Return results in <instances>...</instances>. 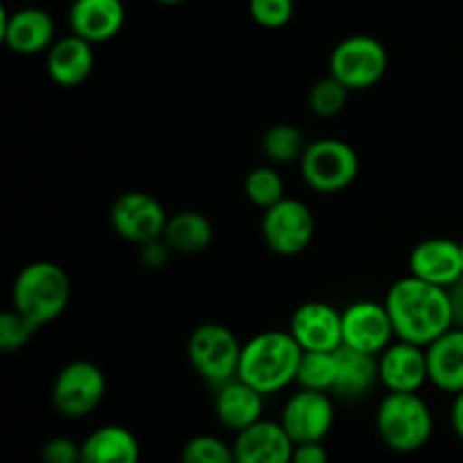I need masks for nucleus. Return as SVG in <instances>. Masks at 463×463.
Wrapping results in <instances>:
<instances>
[{"instance_id":"1","label":"nucleus","mask_w":463,"mask_h":463,"mask_svg":"<svg viewBox=\"0 0 463 463\" xmlns=\"http://www.w3.org/2000/svg\"><path fill=\"white\" fill-rule=\"evenodd\" d=\"M384 306L392 317L396 339L402 342L430 346L434 339L455 328L448 289L425 283L411 274L389 288Z\"/></svg>"},{"instance_id":"2","label":"nucleus","mask_w":463,"mask_h":463,"mask_svg":"<svg viewBox=\"0 0 463 463\" xmlns=\"http://www.w3.org/2000/svg\"><path fill=\"white\" fill-rule=\"evenodd\" d=\"M303 348L289 330H265L242 344L238 378L262 396H271L297 383Z\"/></svg>"},{"instance_id":"3","label":"nucleus","mask_w":463,"mask_h":463,"mask_svg":"<svg viewBox=\"0 0 463 463\" xmlns=\"http://www.w3.org/2000/svg\"><path fill=\"white\" fill-rule=\"evenodd\" d=\"M71 292V279L57 262L36 260L23 267L14 279L12 307L36 328H43L66 312Z\"/></svg>"},{"instance_id":"4","label":"nucleus","mask_w":463,"mask_h":463,"mask_svg":"<svg viewBox=\"0 0 463 463\" xmlns=\"http://www.w3.org/2000/svg\"><path fill=\"white\" fill-rule=\"evenodd\" d=\"M375 430L389 450L410 455L428 446L432 439V410L419 393L387 392L375 411Z\"/></svg>"},{"instance_id":"5","label":"nucleus","mask_w":463,"mask_h":463,"mask_svg":"<svg viewBox=\"0 0 463 463\" xmlns=\"http://www.w3.org/2000/svg\"><path fill=\"white\" fill-rule=\"evenodd\" d=\"M242 344L226 326L208 321L197 326L188 337V362L194 373L213 389L238 378Z\"/></svg>"},{"instance_id":"6","label":"nucleus","mask_w":463,"mask_h":463,"mask_svg":"<svg viewBox=\"0 0 463 463\" xmlns=\"http://www.w3.org/2000/svg\"><path fill=\"white\" fill-rule=\"evenodd\" d=\"M307 188L321 194L346 190L360 175V156L355 149L339 138L310 140L298 163Z\"/></svg>"},{"instance_id":"7","label":"nucleus","mask_w":463,"mask_h":463,"mask_svg":"<svg viewBox=\"0 0 463 463\" xmlns=\"http://www.w3.org/2000/svg\"><path fill=\"white\" fill-rule=\"evenodd\" d=\"M330 75L348 90L373 89L389 68V52L380 39L371 34H351L339 41L330 52Z\"/></svg>"},{"instance_id":"8","label":"nucleus","mask_w":463,"mask_h":463,"mask_svg":"<svg viewBox=\"0 0 463 463\" xmlns=\"http://www.w3.org/2000/svg\"><path fill=\"white\" fill-rule=\"evenodd\" d=\"M315 215H312L310 206L301 199L285 197L283 202L262 211V240H265L267 249L276 256H301L315 240Z\"/></svg>"},{"instance_id":"9","label":"nucleus","mask_w":463,"mask_h":463,"mask_svg":"<svg viewBox=\"0 0 463 463\" xmlns=\"http://www.w3.org/2000/svg\"><path fill=\"white\" fill-rule=\"evenodd\" d=\"M107 378L89 360L68 362L52 383V405L63 419H86L104 401Z\"/></svg>"},{"instance_id":"10","label":"nucleus","mask_w":463,"mask_h":463,"mask_svg":"<svg viewBox=\"0 0 463 463\" xmlns=\"http://www.w3.org/2000/svg\"><path fill=\"white\" fill-rule=\"evenodd\" d=\"M167 217L170 215L165 206L154 194L143 193V190L122 193L120 197L113 199L109 208V222L118 238L138 244V247L163 238Z\"/></svg>"},{"instance_id":"11","label":"nucleus","mask_w":463,"mask_h":463,"mask_svg":"<svg viewBox=\"0 0 463 463\" xmlns=\"http://www.w3.org/2000/svg\"><path fill=\"white\" fill-rule=\"evenodd\" d=\"M342 346L380 355L396 342L387 306L378 301H353L342 310Z\"/></svg>"},{"instance_id":"12","label":"nucleus","mask_w":463,"mask_h":463,"mask_svg":"<svg viewBox=\"0 0 463 463\" xmlns=\"http://www.w3.org/2000/svg\"><path fill=\"white\" fill-rule=\"evenodd\" d=\"M280 425L294 443L324 441L335 425L333 393L298 389L283 405Z\"/></svg>"},{"instance_id":"13","label":"nucleus","mask_w":463,"mask_h":463,"mask_svg":"<svg viewBox=\"0 0 463 463\" xmlns=\"http://www.w3.org/2000/svg\"><path fill=\"white\" fill-rule=\"evenodd\" d=\"M52 16L41 7H23L16 12H0V39L12 52L23 57L48 52L54 39Z\"/></svg>"},{"instance_id":"14","label":"nucleus","mask_w":463,"mask_h":463,"mask_svg":"<svg viewBox=\"0 0 463 463\" xmlns=\"http://www.w3.org/2000/svg\"><path fill=\"white\" fill-rule=\"evenodd\" d=\"M289 333L303 351L335 353L344 344L342 312L326 301H307L294 310Z\"/></svg>"},{"instance_id":"15","label":"nucleus","mask_w":463,"mask_h":463,"mask_svg":"<svg viewBox=\"0 0 463 463\" xmlns=\"http://www.w3.org/2000/svg\"><path fill=\"white\" fill-rule=\"evenodd\" d=\"M380 360V384L387 392L419 393L428 375V353L419 344L396 339L392 346L384 348L378 355Z\"/></svg>"},{"instance_id":"16","label":"nucleus","mask_w":463,"mask_h":463,"mask_svg":"<svg viewBox=\"0 0 463 463\" xmlns=\"http://www.w3.org/2000/svg\"><path fill=\"white\" fill-rule=\"evenodd\" d=\"M410 274L448 289L463 279L461 242L450 238H428L419 242L410 253Z\"/></svg>"},{"instance_id":"17","label":"nucleus","mask_w":463,"mask_h":463,"mask_svg":"<svg viewBox=\"0 0 463 463\" xmlns=\"http://www.w3.org/2000/svg\"><path fill=\"white\" fill-rule=\"evenodd\" d=\"M294 446L280 420H258L235 434L233 452L238 463H292Z\"/></svg>"},{"instance_id":"18","label":"nucleus","mask_w":463,"mask_h":463,"mask_svg":"<svg viewBox=\"0 0 463 463\" xmlns=\"http://www.w3.org/2000/svg\"><path fill=\"white\" fill-rule=\"evenodd\" d=\"M125 23L127 7L122 0H72L68 9V25L72 34L93 45L116 39Z\"/></svg>"},{"instance_id":"19","label":"nucleus","mask_w":463,"mask_h":463,"mask_svg":"<svg viewBox=\"0 0 463 463\" xmlns=\"http://www.w3.org/2000/svg\"><path fill=\"white\" fill-rule=\"evenodd\" d=\"M215 419L222 428L231 432H242L253 423L262 420L265 411V396L244 380L233 378L229 383L215 387V401H213Z\"/></svg>"},{"instance_id":"20","label":"nucleus","mask_w":463,"mask_h":463,"mask_svg":"<svg viewBox=\"0 0 463 463\" xmlns=\"http://www.w3.org/2000/svg\"><path fill=\"white\" fill-rule=\"evenodd\" d=\"M95 68L93 43L77 34L61 36L45 52V72L50 80L63 89L81 86Z\"/></svg>"},{"instance_id":"21","label":"nucleus","mask_w":463,"mask_h":463,"mask_svg":"<svg viewBox=\"0 0 463 463\" xmlns=\"http://www.w3.org/2000/svg\"><path fill=\"white\" fill-rule=\"evenodd\" d=\"M335 355H337V380H335L333 396L348 402L369 396L380 383L378 355H369L348 346H339Z\"/></svg>"},{"instance_id":"22","label":"nucleus","mask_w":463,"mask_h":463,"mask_svg":"<svg viewBox=\"0 0 463 463\" xmlns=\"http://www.w3.org/2000/svg\"><path fill=\"white\" fill-rule=\"evenodd\" d=\"M428 353L430 383L443 393L463 392V328H450L441 337L434 339Z\"/></svg>"},{"instance_id":"23","label":"nucleus","mask_w":463,"mask_h":463,"mask_svg":"<svg viewBox=\"0 0 463 463\" xmlns=\"http://www.w3.org/2000/svg\"><path fill=\"white\" fill-rule=\"evenodd\" d=\"M140 446L134 432L122 425H102L81 441L80 463H138Z\"/></svg>"},{"instance_id":"24","label":"nucleus","mask_w":463,"mask_h":463,"mask_svg":"<svg viewBox=\"0 0 463 463\" xmlns=\"http://www.w3.org/2000/svg\"><path fill=\"white\" fill-rule=\"evenodd\" d=\"M211 220L199 211H181L167 217L165 231H163V240L172 253H181V256H197L203 253L213 242Z\"/></svg>"},{"instance_id":"25","label":"nucleus","mask_w":463,"mask_h":463,"mask_svg":"<svg viewBox=\"0 0 463 463\" xmlns=\"http://www.w3.org/2000/svg\"><path fill=\"white\" fill-rule=\"evenodd\" d=\"M307 145H310V140L306 138V134L298 127L289 125V122L271 125L260 138L262 156L271 165H292V163L298 165L303 154H306Z\"/></svg>"},{"instance_id":"26","label":"nucleus","mask_w":463,"mask_h":463,"mask_svg":"<svg viewBox=\"0 0 463 463\" xmlns=\"http://www.w3.org/2000/svg\"><path fill=\"white\" fill-rule=\"evenodd\" d=\"M337 380V355L326 351H303L297 371V384L312 392L333 393Z\"/></svg>"},{"instance_id":"27","label":"nucleus","mask_w":463,"mask_h":463,"mask_svg":"<svg viewBox=\"0 0 463 463\" xmlns=\"http://www.w3.org/2000/svg\"><path fill=\"white\" fill-rule=\"evenodd\" d=\"M244 194L253 206L267 211L285 199V181L274 165H258L244 176Z\"/></svg>"},{"instance_id":"28","label":"nucleus","mask_w":463,"mask_h":463,"mask_svg":"<svg viewBox=\"0 0 463 463\" xmlns=\"http://www.w3.org/2000/svg\"><path fill=\"white\" fill-rule=\"evenodd\" d=\"M348 95H351V90L342 81L335 80L333 75L321 77L307 90V109L317 118H324V120L337 118L346 109Z\"/></svg>"},{"instance_id":"29","label":"nucleus","mask_w":463,"mask_h":463,"mask_svg":"<svg viewBox=\"0 0 463 463\" xmlns=\"http://www.w3.org/2000/svg\"><path fill=\"white\" fill-rule=\"evenodd\" d=\"M179 463H238L233 443H226L213 434H197L181 448Z\"/></svg>"},{"instance_id":"30","label":"nucleus","mask_w":463,"mask_h":463,"mask_svg":"<svg viewBox=\"0 0 463 463\" xmlns=\"http://www.w3.org/2000/svg\"><path fill=\"white\" fill-rule=\"evenodd\" d=\"M36 333L39 328L14 307L0 315V351L3 353L21 351L32 342Z\"/></svg>"},{"instance_id":"31","label":"nucleus","mask_w":463,"mask_h":463,"mask_svg":"<svg viewBox=\"0 0 463 463\" xmlns=\"http://www.w3.org/2000/svg\"><path fill=\"white\" fill-rule=\"evenodd\" d=\"M249 14L265 30H280L294 16V0H249Z\"/></svg>"},{"instance_id":"32","label":"nucleus","mask_w":463,"mask_h":463,"mask_svg":"<svg viewBox=\"0 0 463 463\" xmlns=\"http://www.w3.org/2000/svg\"><path fill=\"white\" fill-rule=\"evenodd\" d=\"M81 443L68 437H52L41 448V463H80Z\"/></svg>"},{"instance_id":"33","label":"nucleus","mask_w":463,"mask_h":463,"mask_svg":"<svg viewBox=\"0 0 463 463\" xmlns=\"http://www.w3.org/2000/svg\"><path fill=\"white\" fill-rule=\"evenodd\" d=\"M172 249L167 247L165 240H154V242H147L140 247V260L145 262V267L149 269H161L167 260H170Z\"/></svg>"},{"instance_id":"34","label":"nucleus","mask_w":463,"mask_h":463,"mask_svg":"<svg viewBox=\"0 0 463 463\" xmlns=\"http://www.w3.org/2000/svg\"><path fill=\"white\" fill-rule=\"evenodd\" d=\"M292 463H330V457L324 441L297 443V446H294Z\"/></svg>"},{"instance_id":"35","label":"nucleus","mask_w":463,"mask_h":463,"mask_svg":"<svg viewBox=\"0 0 463 463\" xmlns=\"http://www.w3.org/2000/svg\"><path fill=\"white\" fill-rule=\"evenodd\" d=\"M448 301L452 310V326L463 328V279L448 288Z\"/></svg>"},{"instance_id":"36","label":"nucleus","mask_w":463,"mask_h":463,"mask_svg":"<svg viewBox=\"0 0 463 463\" xmlns=\"http://www.w3.org/2000/svg\"><path fill=\"white\" fill-rule=\"evenodd\" d=\"M450 423H452V430H455L457 437H459L463 441V392L457 393L455 401H452Z\"/></svg>"},{"instance_id":"37","label":"nucleus","mask_w":463,"mask_h":463,"mask_svg":"<svg viewBox=\"0 0 463 463\" xmlns=\"http://www.w3.org/2000/svg\"><path fill=\"white\" fill-rule=\"evenodd\" d=\"M158 5H181V3H185V0H156Z\"/></svg>"},{"instance_id":"38","label":"nucleus","mask_w":463,"mask_h":463,"mask_svg":"<svg viewBox=\"0 0 463 463\" xmlns=\"http://www.w3.org/2000/svg\"><path fill=\"white\" fill-rule=\"evenodd\" d=\"M461 249H463V238H461Z\"/></svg>"}]
</instances>
